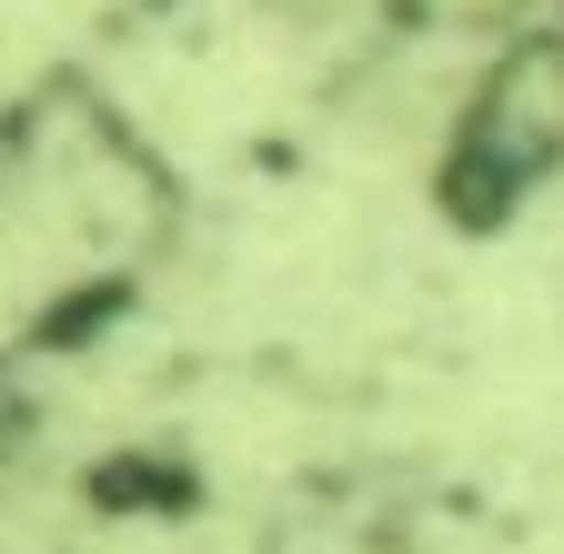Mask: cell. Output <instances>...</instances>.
<instances>
[{
	"mask_svg": "<svg viewBox=\"0 0 564 554\" xmlns=\"http://www.w3.org/2000/svg\"><path fill=\"white\" fill-rule=\"evenodd\" d=\"M464 162L494 192H524L564 162V41H524L494 61V82L464 111Z\"/></svg>",
	"mask_w": 564,
	"mask_h": 554,
	"instance_id": "cell-1",
	"label": "cell"
}]
</instances>
